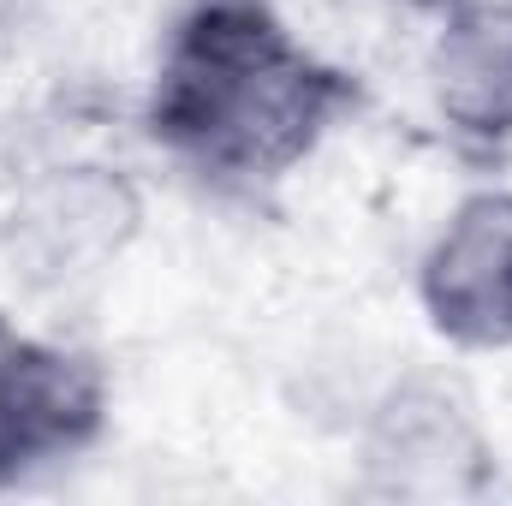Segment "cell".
<instances>
[{"instance_id":"obj_1","label":"cell","mask_w":512,"mask_h":506,"mask_svg":"<svg viewBox=\"0 0 512 506\" xmlns=\"http://www.w3.org/2000/svg\"><path fill=\"white\" fill-rule=\"evenodd\" d=\"M358 108L274 0H185L155 66L149 137L209 179H280Z\"/></svg>"},{"instance_id":"obj_5","label":"cell","mask_w":512,"mask_h":506,"mask_svg":"<svg viewBox=\"0 0 512 506\" xmlns=\"http://www.w3.org/2000/svg\"><path fill=\"white\" fill-rule=\"evenodd\" d=\"M30 251L60 274H84L90 262L114 256L137 227V197L126 191V179H108L96 167L60 173L54 185H42L24 215H18Z\"/></svg>"},{"instance_id":"obj_6","label":"cell","mask_w":512,"mask_h":506,"mask_svg":"<svg viewBox=\"0 0 512 506\" xmlns=\"http://www.w3.org/2000/svg\"><path fill=\"white\" fill-rule=\"evenodd\" d=\"M405 6H441V0H405Z\"/></svg>"},{"instance_id":"obj_3","label":"cell","mask_w":512,"mask_h":506,"mask_svg":"<svg viewBox=\"0 0 512 506\" xmlns=\"http://www.w3.org/2000/svg\"><path fill=\"white\" fill-rule=\"evenodd\" d=\"M423 316L465 352L512 346V191L465 197L417 274Z\"/></svg>"},{"instance_id":"obj_2","label":"cell","mask_w":512,"mask_h":506,"mask_svg":"<svg viewBox=\"0 0 512 506\" xmlns=\"http://www.w3.org/2000/svg\"><path fill=\"white\" fill-rule=\"evenodd\" d=\"M108 429V376L96 358L0 322V489L84 459Z\"/></svg>"},{"instance_id":"obj_4","label":"cell","mask_w":512,"mask_h":506,"mask_svg":"<svg viewBox=\"0 0 512 506\" xmlns=\"http://www.w3.org/2000/svg\"><path fill=\"white\" fill-rule=\"evenodd\" d=\"M429 96L441 120L471 143L512 137V6L507 0H453L435 54Z\"/></svg>"}]
</instances>
